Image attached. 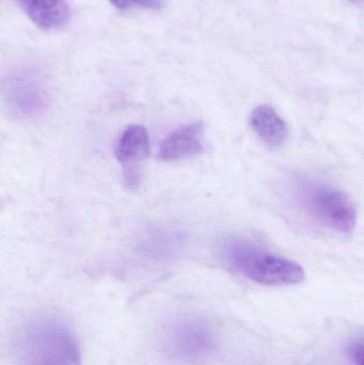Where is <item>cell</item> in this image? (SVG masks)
<instances>
[{
  "instance_id": "277c9868",
  "label": "cell",
  "mask_w": 364,
  "mask_h": 365,
  "mask_svg": "<svg viewBox=\"0 0 364 365\" xmlns=\"http://www.w3.org/2000/svg\"><path fill=\"white\" fill-rule=\"evenodd\" d=\"M213 330L198 317L173 319L162 332V347L170 357L186 364H200L213 354Z\"/></svg>"
},
{
  "instance_id": "52a82bcc",
  "label": "cell",
  "mask_w": 364,
  "mask_h": 365,
  "mask_svg": "<svg viewBox=\"0 0 364 365\" xmlns=\"http://www.w3.org/2000/svg\"><path fill=\"white\" fill-rule=\"evenodd\" d=\"M30 21L45 30L63 27L71 17L66 0H15Z\"/></svg>"
},
{
  "instance_id": "7c38bea8",
  "label": "cell",
  "mask_w": 364,
  "mask_h": 365,
  "mask_svg": "<svg viewBox=\"0 0 364 365\" xmlns=\"http://www.w3.org/2000/svg\"><path fill=\"white\" fill-rule=\"evenodd\" d=\"M356 2H364V0H354Z\"/></svg>"
},
{
  "instance_id": "3957f363",
  "label": "cell",
  "mask_w": 364,
  "mask_h": 365,
  "mask_svg": "<svg viewBox=\"0 0 364 365\" xmlns=\"http://www.w3.org/2000/svg\"><path fill=\"white\" fill-rule=\"evenodd\" d=\"M295 197L303 212L323 227L344 234L356 227L357 214L352 200L331 185L303 180L296 182Z\"/></svg>"
},
{
  "instance_id": "7a4b0ae2",
  "label": "cell",
  "mask_w": 364,
  "mask_h": 365,
  "mask_svg": "<svg viewBox=\"0 0 364 365\" xmlns=\"http://www.w3.org/2000/svg\"><path fill=\"white\" fill-rule=\"evenodd\" d=\"M222 255L233 269L259 284L284 287L305 280V270L297 262L263 250L248 240H228Z\"/></svg>"
},
{
  "instance_id": "5b68a950",
  "label": "cell",
  "mask_w": 364,
  "mask_h": 365,
  "mask_svg": "<svg viewBox=\"0 0 364 365\" xmlns=\"http://www.w3.org/2000/svg\"><path fill=\"white\" fill-rule=\"evenodd\" d=\"M115 154L125 171L126 182L128 184L138 182L139 167L150 154L147 130L140 125L128 126L118 140Z\"/></svg>"
},
{
  "instance_id": "9c48e42d",
  "label": "cell",
  "mask_w": 364,
  "mask_h": 365,
  "mask_svg": "<svg viewBox=\"0 0 364 365\" xmlns=\"http://www.w3.org/2000/svg\"><path fill=\"white\" fill-rule=\"evenodd\" d=\"M8 103L13 113L21 117L31 118L44 111L47 98L38 83L19 79L9 89Z\"/></svg>"
},
{
  "instance_id": "6da1fadb",
  "label": "cell",
  "mask_w": 364,
  "mask_h": 365,
  "mask_svg": "<svg viewBox=\"0 0 364 365\" xmlns=\"http://www.w3.org/2000/svg\"><path fill=\"white\" fill-rule=\"evenodd\" d=\"M15 365H83V356L71 328L57 317L28 322L17 334Z\"/></svg>"
},
{
  "instance_id": "30bf717a",
  "label": "cell",
  "mask_w": 364,
  "mask_h": 365,
  "mask_svg": "<svg viewBox=\"0 0 364 365\" xmlns=\"http://www.w3.org/2000/svg\"><path fill=\"white\" fill-rule=\"evenodd\" d=\"M113 6L120 10L128 9H154L160 8L162 0H109Z\"/></svg>"
},
{
  "instance_id": "8fae6325",
  "label": "cell",
  "mask_w": 364,
  "mask_h": 365,
  "mask_svg": "<svg viewBox=\"0 0 364 365\" xmlns=\"http://www.w3.org/2000/svg\"><path fill=\"white\" fill-rule=\"evenodd\" d=\"M348 356L355 365H364V336L353 341L348 346Z\"/></svg>"
},
{
  "instance_id": "8992f818",
  "label": "cell",
  "mask_w": 364,
  "mask_h": 365,
  "mask_svg": "<svg viewBox=\"0 0 364 365\" xmlns=\"http://www.w3.org/2000/svg\"><path fill=\"white\" fill-rule=\"evenodd\" d=\"M202 137L200 122L177 128L160 143L158 158L162 162H179L198 156L203 151Z\"/></svg>"
},
{
  "instance_id": "ba28073f",
  "label": "cell",
  "mask_w": 364,
  "mask_h": 365,
  "mask_svg": "<svg viewBox=\"0 0 364 365\" xmlns=\"http://www.w3.org/2000/svg\"><path fill=\"white\" fill-rule=\"evenodd\" d=\"M250 125L269 148L282 147L288 140V125L273 107L260 105L254 108L250 115Z\"/></svg>"
}]
</instances>
